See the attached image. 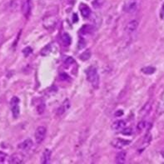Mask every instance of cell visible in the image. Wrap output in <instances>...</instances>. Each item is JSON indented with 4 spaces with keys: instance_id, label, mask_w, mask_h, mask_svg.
I'll use <instances>...</instances> for the list:
<instances>
[{
    "instance_id": "cell-16",
    "label": "cell",
    "mask_w": 164,
    "mask_h": 164,
    "mask_svg": "<svg viewBox=\"0 0 164 164\" xmlns=\"http://www.w3.org/2000/svg\"><path fill=\"white\" fill-rule=\"evenodd\" d=\"M142 72L144 74L151 75V74H153L156 72V69L154 67H152V66H147V67H145V68H143L142 69Z\"/></svg>"
},
{
    "instance_id": "cell-24",
    "label": "cell",
    "mask_w": 164,
    "mask_h": 164,
    "mask_svg": "<svg viewBox=\"0 0 164 164\" xmlns=\"http://www.w3.org/2000/svg\"><path fill=\"white\" fill-rule=\"evenodd\" d=\"M32 52H33V49H32L30 47H27L26 48H24V49L23 50V53H24V56H26V57H28L29 54H31Z\"/></svg>"
},
{
    "instance_id": "cell-1",
    "label": "cell",
    "mask_w": 164,
    "mask_h": 164,
    "mask_svg": "<svg viewBox=\"0 0 164 164\" xmlns=\"http://www.w3.org/2000/svg\"><path fill=\"white\" fill-rule=\"evenodd\" d=\"M86 73L89 82L92 84L93 88L98 89L99 86V76L97 72V69L93 67H90L89 69H88Z\"/></svg>"
},
{
    "instance_id": "cell-14",
    "label": "cell",
    "mask_w": 164,
    "mask_h": 164,
    "mask_svg": "<svg viewBox=\"0 0 164 164\" xmlns=\"http://www.w3.org/2000/svg\"><path fill=\"white\" fill-rule=\"evenodd\" d=\"M51 158V151L49 149H46L42 156V161L41 163L43 164H48L49 163Z\"/></svg>"
},
{
    "instance_id": "cell-13",
    "label": "cell",
    "mask_w": 164,
    "mask_h": 164,
    "mask_svg": "<svg viewBox=\"0 0 164 164\" xmlns=\"http://www.w3.org/2000/svg\"><path fill=\"white\" fill-rule=\"evenodd\" d=\"M22 10L23 13L25 15V17H28L29 13H30V10H31V5H30V0H27L22 6Z\"/></svg>"
},
{
    "instance_id": "cell-27",
    "label": "cell",
    "mask_w": 164,
    "mask_h": 164,
    "mask_svg": "<svg viewBox=\"0 0 164 164\" xmlns=\"http://www.w3.org/2000/svg\"><path fill=\"white\" fill-rule=\"evenodd\" d=\"M19 98H17V97H13V98L11 99V102H10L11 105L19 104Z\"/></svg>"
},
{
    "instance_id": "cell-3",
    "label": "cell",
    "mask_w": 164,
    "mask_h": 164,
    "mask_svg": "<svg viewBox=\"0 0 164 164\" xmlns=\"http://www.w3.org/2000/svg\"><path fill=\"white\" fill-rule=\"evenodd\" d=\"M130 143L131 142L129 140H125V139L122 138H115L112 142V146L117 149H122L124 147L129 145Z\"/></svg>"
},
{
    "instance_id": "cell-11",
    "label": "cell",
    "mask_w": 164,
    "mask_h": 164,
    "mask_svg": "<svg viewBox=\"0 0 164 164\" xmlns=\"http://www.w3.org/2000/svg\"><path fill=\"white\" fill-rule=\"evenodd\" d=\"M23 6L22 0H12L9 3V8L12 11H16L19 8V7Z\"/></svg>"
},
{
    "instance_id": "cell-21",
    "label": "cell",
    "mask_w": 164,
    "mask_h": 164,
    "mask_svg": "<svg viewBox=\"0 0 164 164\" xmlns=\"http://www.w3.org/2000/svg\"><path fill=\"white\" fill-rule=\"evenodd\" d=\"M50 52H51V46L50 45H48L47 47H45L42 50L41 54H42L43 56H45V55H48Z\"/></svg>"
},
{
    "instance_id": "cell-8",
    "label": "cell",
    "mask_w": 164,
    "mask_h": 164,
    "mask_svg": "<svg viewBox=\"0 0 164 164\" xmlns=\"http://www.w3.org/2000/svg\"><path fill=\"white\" fill-rule=\"evenodd\" d=\"M32 147H33V141L30 138H28L19 144V148L21 150H24V151H27V150L30 149Z\"/></svg>"
},
{
    "instance_id": "cell-4",
    "label": "cell",
    "mask_w": 164,
    "mask_h": 164,
    "mask_svg": "<svg viewBox=\"0 0 164 164\" xmlns=\"http://www.w3.org/2000/svg\"><path fill=\"white\" fill-rule=\"evenodd\" d=\"M127 122L124 120H118L115 121L112 124V129L114 131H122L126 127Z\"/></svg>"
},
{
    "instance_id": "cell-19",
    "label": "cell",
    "mask_w": 164,
    "mask_h": 164,
    "mask_svg": "<svg viewBox=\"0 0 164 164\" xmlns=\"http://www.w3.org/2000/svg\"><path fill=\"white\" fill-rule=\"evenodd\" d=\"M90 57H91V52H90L89 49L83 52L82 54L80 55V59L82 60V61H87V60H89Z\"/></svg>"
},
{
    "instance_id": "cell-17",
    "label": "cell",
    "mask_w": 164,
    "mask_h": 164,
    "mask_svg": "<svg viewBox=\"0 0 164 164\" xmlns=\"http://www.w3.org/2000/svg\"><path fill=\"white\" fill-rule=\"evenodd\" d=\"M19 113H20V109H19V104H14L12 105V113L14 118H17L19 116Z\"/></svg>"
},
{
    "instance_id": "cell-32",
    "label": "cell",
    "mask_w": 164,
    "mask_h": 164,
    "mask_svg": "<svg viewBox=\"0 0 164 164\" xmlns=\"http://www.w3.org/2000/svg\"><path fill=\"white\" fill-rule=\"evenodd\" d=\"M2 40H3V33H2V32H0V44L2 42Z\"/></svg>"
},
{
    "instance_id": "cell-7",
    "label": "cell",
    "mask_w": 164,
    "mask_h": 164,
    "mask_svg": "<svg viewBox=\"0 0 164 164\" xmlns=\"http://www.w3.org/2000/svg\"><path fill=\"white\" fill-rule=\"evenodd\" d=\"M151 108H152L151 102H147L145 105L141 108V110H140V112H139V115H140V117H142V118H144V117H146L147 114L150 113Z\"/></svg>"
},
{
    "instance_id": "cell-6",
    "label": "cell",
    "mask_w": 164,
    "mask_h": 164,
    "mask_svg": "<svg viewBox=\"0 0 164 164\" xmlns=\"http://www.w3.org/2000/svg\"><path fill=\"white\" fill-rule=\"evenodd\" d=\"M24 162V156L20 153H14L10 158L8 163L11 164H20Z\"/></svg>"
},
{
    "instance_id": "cell-31",
    "label": "cell",
    "mask_w": 164,
    "mask_h": 164,
    "mask_svg": "<svg viewBox=\"0 0 164 164\" xmlns=\"http://www.w3.org/2000/svg\"><path fill=\"white\" fill-rule=\"evenodd\" d=\"M122 114H123V112L122 110H118L115 113V116L116 117H121V116H122Z\"/></svg>"
},
{
    "instance_id": "cell-10",
    "label": "cell",
    "mask_w": 164,
    "mask_h": 164,
    "mask_svg": "<svg viewBox=\"0 0 164 164\" xmlns=\"http://www.w3.org/2000/svg\"><path fill=\"white\" fill-rule=\"evenodd\" d=\"M125 8H126V11L127 13H135L138 9V3L135 2V1H132V2H130L129 3L127 4Z\"/></svg>"
},
{
    "instance_id": "cell-18",
    "label": "cell",
    "mask_w": 164,
    "mask_h": 164,
    "mask_svg": "<svg viewBox=\"0 0 164 164\" xmlns=\"http://www.w3.org/2000/svg\"><path fill=\"white\" fill-rule=\"evenodd\" d=\"M62 42L64 46H69L71 44V38L68 33H63L62 36Z\"/></svg>"
},
{
    "instance_id": "cell-22",
    "label": "cell",
    "mask_w": 164,
    "mask_h": 164,
    "mask_svg": "<svg viewBox=\"0 0 164 164\" xmlns=\"http://www.w3.org/2000/svg\"><path fill=\"white\" fill-rule=\"evenodd\" d=\"M65 103H66V102H65L63 104H62L61 107L58 108V110H57V114H58V115H62L64 112H66V110H67L68 107L65 106Z\"/></svg>"
},
{
    "instance_id": "cell-23",
    "label": "cell",
    "mask_w": 164,
    "mask_h": 164,
    "mask_svg": "<svg viewBox=\"0 0 164 164\" xmlns=\"http://www.w3.org/2000/svg\"><path fill=\"white\" fill-rule=\"evenodd\" d=\"M122 133L123 135H127V136H129V135H132L133 134V129L132 128H124L122 130Z\"/></svg>"
},
{
    "instance_id": "cell-30",
    "label": "cell",
    "mask_w": 164,
    "mask_h": 164,
    "mask_svg": "<svg viewBox=\"0 0 164 164\" xmlns=\"http://www.w3.org/2000/svg\"><path fill=\"white\" fill-rule=\"evenodd\" d=\"M65 63H67L68 64H71V63H74V59H73L72 57H68Z\"/></svg>"
},
{
    "instance_id": "cell-20",
    "label": "cell",
    "mask_w": 164,
    "mask_h": 164,
    "mask_svg": "<svg viewBox=\"0 0 164 164\" xmlns=\"http://www.w3.org/2000/svg\"><path fill=\"white\" fill-rule=\"evenodd\" d=\"M146 127H147V122H144V121H142V122H138V131H143V130L145 129Z\"/></svg>"
},
{
    "instance_id": "cell-26",
    "label": "cell",
    "mask_w": 164,
    "mask_h": 164,
    "mask_svg": "<svg viewBox=\"0 0 164 164\" xmlns=\"http://www.w3.org/2000/svg\"><path fill=\"white\" fill-rule=\"evenodd\" d=\"M44 110H45V105L44 103L40 104V105L38 107V113L39 114L43 113L44 112Z\"/></svg>"
},
{
    "instance_id": "cell-28",
    "label": "cell",
    "mask_w": 164,
    "mask_h": 164,
    "mask_svg": "<svg viewBox=\"0 0 164 164\" xmlns=\"http://www.w3.org/2000/svg\"><path fill=\"white\" fill-rule=\"evenodd\" d=\"M102 3H103V0H96L93 3V4H94V7L98 8V7H100L102 4Z\"/></svg>"
},
{
    "instance_id": "cell-2",
    "label": "cell",
    "mask_w": 164,
    "mask_h": 164,
    "mask_svg": "<svg viewBox=\"0 0 164 164\" xmlns=\"http://www.w3.org/2000/svg\"><path fill=\"white\" fill-rule=\"evenodd\" d=\"M47 128L44 126H39L35 131V140L37 143H41L45 138Z\"/></svg>"
},
{
    "instance_id": "cell-12",
    "label": "cell",
    "mask_w": 164,
    "mask_h": 164,
    "mask_svg": "<svg viewBox=\"0 0 164 164\" xmlns=\"http://www.w3.org/2000/svg\"><path fill=\"white\" fill-rule=\"evenodd\" d=\"M157 113L158 114L164 113V93L161 95L160 99L158 102V107H157Z\"/></svg>"
},
{
    "instance_id": "cell-29",
    "label": "cell",
    "mask_w": 164,
    "mask_h": 164,
    "mask_svg": "<svg viewBox=\"0 0 164 164\" xmlns=\"http://www.w3.org/2000/svg\"><path fill=\"white\" fill-rule=\"evenodd\" d=\"M160 18L161 19H164V3L163 6L161 8V11H160Z\"/></svg>"
},
{
    "instance_id": "cell-9",
    "label": "cell",
    "mask_w": 164,
    "mask_h": 164,
    "mask_svg": "<svg viewBox=\"0 0 164 164\" xmlns=\"http://www.w3.org/2000/svg\"><path fill=\"white\" fill-rule=\"evenodd\" d=\"M127 158V152L121 151L119 152L116 156V163L118 164H122L125 163Z\"/></svg>"
},
{
    "instance_id": "cell-33",
    "label": "cell",
    "mask_w": 164,
    "mask_h": 164,
    "mask_svg": "<svg viewBox=\"0 0 164 164\" xmlns=\"http://www.w3.org/2000/svg\"><path fill=\"white\" fill-rule=\"evenodd\" d=\"M161 155H162V157H163V158H164V150L163 152H161Z\"/></svg>"
},
{
    "instance_id": "cell-25",
    "label": "cell",
    "mask_w": 164,
    "mask_h": 164,
    "mask_svg": "<svg viewBox=\"0 0 164 164\" xmlns=\"http://www.w3.org/2000/svg\"><path fill=\"white\" fill-rule=\"evenodd\" d=\"M7 158V154L3 152L0 151V163H3Z\"/></svg>"
},
{
    "instance_id": "cell-5",
    "label": "cell",
    "mask_w": 164,
    "mask_h": 164,
    "mask_svg": "<svg viewBox=\"0 0 164 164\" xmlns=\"http://www.w3.org/2000/svg\"><path fill=\"white\" fill-rule=\"evenodd\" d=\"M138 21L137 20H132L130 21L125 27V31L127 33H132L133 32H135L137 30L138 27Z\"/></svg>"
},
{
    "instance_id": "cell-15",
    "label": "cell",
    "mask_w": 164,
    "mask_h": 164,
    "mask_svg": "<svg viewBox=\"0 0 164 164\" xmlns=\"http://www.w3.org/2000/svg\"><path fill=\"white\" fill-rule=\"evenodd\" d=\"M80 11H81V14L82 15V17H84V18H89V15L91 14V9L89 8V7L84 5V4H81Z\"/></svg>"
}]
</instances>
